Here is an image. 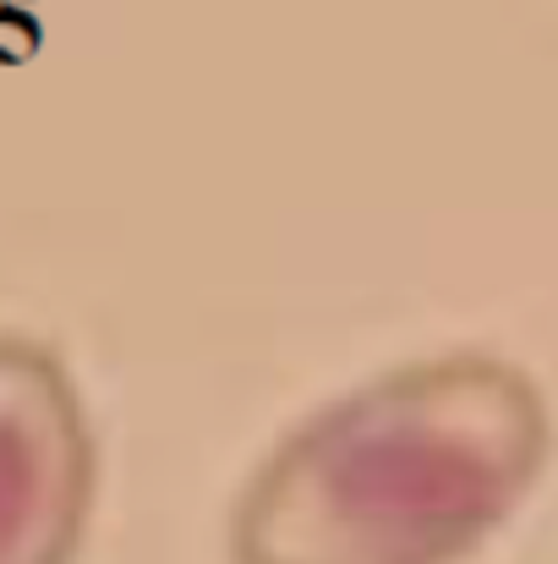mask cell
I'll return each instance as SVG.
<instances>
[{"instance_id": "6da1fadb", "label": "cell", "mask_w": 558, "mask_h": 564, "mask_svg": "<svg viewBox=\"0 0 558 564\" xmlns=\"http://www.w3.org/2000/svg\"><path fill=\"white\" fill-rule=\"evenodd\" d=\"M543 383L455 351L357 383L258 466L230 521L236 564H460L543 488Z\"/></svg>"}, {"instance_id": "7a4b0ae2", "label": "cell", "mask_w": 558, "mask_h": 564, "mask_svg": "<svg viewBox=\"0 0 558 564\" xmlns=\"http://www.w3.org/2000/svg\"><path fill=\"white\" fill-rule=\"evenodd\" d=\"M99 488L83 394L39 340L0 335V564H72Z\"/></svg>"}]
</instances>
